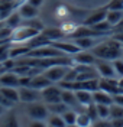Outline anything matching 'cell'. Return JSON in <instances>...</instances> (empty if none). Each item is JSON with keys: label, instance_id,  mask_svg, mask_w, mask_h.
<instances>
[{"label": "cell", "instance_id": "8fae6325", "mask_svg": "<svg viewBox=\"0 0 123 127\" xmlns=\"http://www.w3.org/2000/svg\"><path fill=\"white\" fill-rule=\"evenodd\" d=\"M74 64H82V65H94L97 58L91 51H80L73 58Z\"/></svg>", "mask_w": 123, "mask_h": 127}, {"label": "cell", "instance_id": "f546056e", "mask_svg": "<svg viewBox=\"0 0 123 127\" xmlns=\"http://www.w3.org/2000/svg\"><path fill=\"white\" fill-rule=\"evenodd\" d=\"M90 28H93L94 31H98V32H101V33H107V32L110 31L113 26L107 22L106 19L104 20H101V22H98V23H96V25H93V26H90Z\"/></svg>", "mask_w": 123, "mask_h": 127}, {"label": "cell", "instance_id": "1f68e13d", "mask_svg": "<svg viewBox=\"0 0 123 127\" xmlns=\"http://www.w3.org/2000/svg\"><path fill=\"white\" fill-rule=\"evenodd\" d=\"M12 32H13L12 28H9V26H6V25H3V26L0 28V42H7V40H10Z\"/></svg>", "mask_w": 123, "mask_h": 127}, {"label": "cell", "instance_id": "7dc6e473", "mask_svg": "<svg viewBox=\"0 0 123 127\" xmlns=\"http://www.w3.org/2000/svg\"><path fill=\"white\" fill-rule=\"evenodd\" d=\"M48 127H51V126H48Z\"/></svg>", "mask_w": 123, "mask_h": 127}, {"label": "cell", "instance_id": "9a60e30c", "mask_svg": "<svg viewBox=\"0 0 123 127\" xmlns=\"http://www.w3.org/2000/svg\"><path fill=\"white\" fill-rule=\"evenodd\" d=\"M93 103L94 104H104V105H112L113 104V95L101 91V90H96L93 93Z\"/></svg>", "mask_w": 123, "mask_h": 127}, {"label": "cell", "instance_id": "d6a6232c", "mask_svg": "<svg viewBox=\"0 0 123 127\" xmlns=\"http://www.w3.org/2000/svg\"><path fill=\"white\" fill-rule=\"evenodd\" d=\"M112 64H113V68L116 71V75L123 77V58H117L115 61H112Z\"/></svg>", "mask_w": 123, "mask_h": 127}, {"label": "cell", "instance_id": "b9f144b4", "mask_svg": "<svg viewBox=\"0 0 123 127\" xmlns=\"http://www.w3.org/2000/svg\"><path fill=\"white\" fill-rule=\"evenodd\" d=\"M113 39H116L117 42H120V43L123 45V32H119V33H116Z\"/></svg>", "mask_w": 123, "mask_h": 127}, {"label": "cell", "instance_id": "ac0fdd59", "mask_svg": "<svg viewBox=\"0 0 123 127\" xmlns=\"http://www.w3.org/2000/svg\"><path fill=\"white\" fill-rule=\"evenodd\" d=\"M74 93H75V97H77L78 104L82 105L84 108L93 103V93H90V91H85V90H77V91H74Z\"/></svg>", "mask_w": 123, "mask_h": 127}, {"label": "cell", "instance_id": "3957f363", "mask_svg": "<svg viewBox=\"0 0 123 127\" xmlns=\"http://www.w3.org/2000/svg\"><path fill=\"white\" fill-rule=\"evenodd\" d=\"M39 33L41 32L38 29H35L32 26H29V25H20L16 29H13L10 40L12 42H25V40H29L32 38H36Z\"/></svg>", "mask_w": 123, "mask_h": 127}, {"label": "cell", "instance_id": "8d00e7d4", "mask_svg": "<svg viewBox=\"0 0 123 127\" xmlns=\"http://www.w3.org/2000/svg\"><path fill=\"white\" fill-rule=\"evenodd\" d=\"M29 127H48V123L43 120H32L29 123Z\"/></svg>", "mask_w": 123, "mask_h": 127}, {"label": "cell", "instance_id": "d6986e66", "mask_svg": "<svg viewBox=\"0 0 123 127\" xmlns=\"http://www.w3.org/2000/svg\"><path fill=\"white\" fill-rule=\"evenodd\" d=\"M39 35H41L43 39H46L48 42L61 40L64 38V32L61 31V29H46V31H42Z\"/></svg>", "mask_w": 123, "mask_h": 127}, {"label": "cell", "instance_id": "6da1fadb", "mask_svg": "<svg viewBox=\"0 0 123 127\" xmlns=\"http://www.w3.org/2000/svg\"><path fill=\"white\" fill-rule=\"evenodd\" d=\"M90 51L96 55V58H98V59H106V61H115L117 58H122L123 56L122 43L117 42L116 39L98 43V45L91 48Z\"/></svg>", "mask_w": 123, "mask_h": 127}, {"label": "cell", "instance_id": "f6af8a7d", "mask_svg": "<svg viewBox=\"0 0 123 127\" xmlns=\"http://www.w3.org/2000/svg\"><path fill=\"white\" fill-rule=\"evenodd\" d=\"M67 127H78L77 124H70V126H67Z\"/></svg>", "mask_w": 123, "mask_h": 127}, {"label": "cell", "instance_id": "74e56055", "mask_svg": "<svg viewBox=\"0 0 123 127\" xmlns=\"http://www.w3.org/2000/svg\"><path fill=\"white\" fill-rule=\"evenodd\" d=\"M0 104H1V105H3L4 108H12V107H13V104H15V103H12L10 100H7L6 97H3V95L0 94Z\"/></svg>", "mask_w": 123, "mask_h": 127}, {"label": "cell", "instance_id": "2e32d148", "mask_svg": "<svg viewBox=\"0 0 123 127\" xmlns=\"http://www.w3.org/2000/svg\"><path fill=\"white\" fill-rule=\"evenodd\" d=\"M19 15L22 16V19H26V20H32L38 16V7H35L32 4H29L28 1L23 3L20 7H19Z\"/></svg>", "mask_w": 123, "mask_h": 127}, {"label": "cell", "instance_id": "60d3db41", "mask_svg": "<svg viewBox=\"0 0 123 127\" xmlns=\"http://www.w3.org/2000/svg\"><path fill=\"white\" fill-rule=\"evenodd\" d=\"M112 127H123V119L112 120Z\"/></svg>", "mask_w": 123, "mask_h": 127}, {"label": "cell", "instance_id": "7a4b0ae2", "mask_svg": "<svg viewBox=\"0 0 123 127\" xmlns=\"http://www.w3.org/2000/svg\"><path fill=\"white\" fill-rule=\"evenodd\" d=\"M65 54L61 52L59 49L52 46L51 43L48 45H42V46L33 48L28 52V58H36V59H48V58H58V56H64Z\"/></svg>", "mask_w": 123, "mask_h": 127}, {"label": "cell", "instance_id": "cb8c5ba5", "mask_svg": "<svg viewBox=\"0 0 123 127\" xmlns=\"http://www.w3.org/2000/svg\"><path fill=\"white\" fill-rule=\"evenodd\" d=\"M46 107H48V111L49 114H62L65 110H68L70 107L65 105V104L62 103V101H58V103H52V104H46Z\"/></svg>", "mask_w": 123, "mask_h": 127}, {"label": "cell", "instance_id": "bcb514c9", "mask_svg": "<svg viewBox=\"0 0 123 127\" xmlns=\"http://www.w3.org/2000/svg\"><path fill=\"white\" fill-rule=\"evenodd\" d=\"M122 51H123V45H122Z\"/></svg>", "mask_w": 123, "mask_h": 127}, {"label": "cell", "instance_id": "c3c4849f", "mask_svg": "<svg viewBox=\"0 0 123 127\" xmlns=\"http://www.w3.org/2000/svg\"><path fill=\"white\" fill-rule=\"evenodd\" d=\"M122 58H123V56H122Z\"/></svg>", "mask_w": 123, "mask_h": 127}, {"label": "cell", "instance_id": "30bf717a", "mask_svg": "<svg viewBox=\"0 0 123 127\" xmlns=\"http://www.w3.org/2000/svg\"><path fill=\"white\" fill-rule=\"evenodd\" d=\"M20 77L13 71H3L0 74V87H19Z\"/></svg>", "mask_w": 123, "mask_h": 127}, {"label": "cell", "instance_id": "7bdbcfd3", "mask_svg": "<svg viewBox=\"0 0 123 127\" xmlns=\"http://www.w3.org/2000/svg\"><path fill=\"white\" fill-rule=\"evenodd\" d=\"M117 84H119V90L123 91V77H119L117 78Z\"/></svg>", "mask_w": 123, "mask_h": 127}, {"label": "cell", "instance_id": "ab89813d", "mask_svg": "<svg viewBox=\"0 0 123 127\" xmlns=\"http://www.w3.org/2000/svg\"><path fill=\"white\" fill-rule=\"evenodd\" d=\"M29 4H32V6H35V7H41L42 4H43V1L45 0H26Z\"/></svg>", "mask_w": 123, "mask_h": 127}, {"label": "cell", "instance_id": "e0dca14e", "mask_svg": "<svg viewBox=\"0 0 123 127\" xmlns=\"http://www.w3.org/2000/svg\"><path fill=\"white\" fill-rule=\"evenodd\" d=\"M61 101L68 105L70 108H75V107H78L80 104L77 101V97H75V93H74L73 90H62L61 91Z\"/></svg>", "mask_w": 123, "mask_h": 127}, {"label": "cell", "instance_id": "836d02e7", "mask_svg": "<svg viewBox=\"0 0 123 127\" xmlns=\"http://www.w3.org/2000/svg\"><path fill=\"white\" fill-rule=\"evenodd\" d=\"M107 10H122L123 12V0H112L107 4Z\"/></svg>", "mask_w": 123, "mask_h": 127}, {"label": "cell", "instance_id": "4dcf8cb0", "mask_svg": "<svg viewBox=\"0 0 123 127\" xmlns=\"http://www.w3.org/2000/svg\"><path fill=\"white\" fill-rule=\"evenodd\" d=\"M96 105H97L98 119H110V105H104V104H96Z\"/></svg>", "mask_w": 123, "mask_h": 127}, {"label": "cell", "instance_id": "7c38bea8", "mask_svg": "<svg viewBox=\"0 0 123 127\" xmlns=\"http://www.w3.org/2000/svg\"><path fill=\"white\" fill-rule=\"evenodd\" d=\"M51 84H54V82H51V79H49L43 72H41V74H36V75H33L32 78H31V84H29V87L42 91L43 88H46L48 85H51Z\"/></svg>", "mask_w": 123, "mask_h": 127}, {"label": "cell", "instance_id": "e575fe53", "mask_svg": "<svg viewBox=\"0 0 123 127\" xmlns=\"http://www.w3.org/2000/svg\"><path fill=\"white\" fill-rule=\"evenodd\" d=\"M93 127H112V120L110 119H98L93 123Z\"/></svg>", "mask_w": 123, "mask_h": 127}, {"label": "cell", "instance_id": "ee69618b", "mask_svg": "<svg viewBox=\"0 0 123 127\" xmlns=\"http://www.w3.org/2000/svg\"><path fill=\"white\" fill-rule=\"evenodd\" d=\"M6 110H7V108H4V107H3V105L0 104V116H3V114L6 113Z\"/></svg>", "mask_w": 123, "mask_h": 127}, {"label": "cell", "instance_id": "7402d4cb", "mask_svg": "<svg viewBox=\"0 0 123 127\" xmlns=\"http://www.w3.org/2000/svg\"><path fill=\"white\" fill-rule=\"evenodd\" d=\"M122 19H123V12H122V10H107L106 20L112 25L113 28L120 23V22H122Z\"/></svg>", "mask_w": 123, "mask_h": 127}, {"label": "cell", "instance_id": "f1b7e54d", "mask_svg": "<svg viewBox=\"0 0 123 127\" xmlns=\"http://www.w3.org/2000/svg\"><path fill=\"white\" fill-rule=\"evenodd\" d=\"M117 119H123V107L113 103L110 105V120H117Z\"/></svg>", "mask_w": 123, "mask_h": 127}, {"label": "cell", "instance_id": "d590c367", "mask_svg": "<svg viewBox=\"0 0 123 127\" xmlns=\"http://www.w3.org/2000/svg\"><path fill=\"white\" fill-rule=\"evenodd\" d=\"M4 127H19V123H17V119L15 114H12V116H9L7 121H6V126Z\"/></svg>", "mask_w": 123, "mask_h": 127}, {"label": "cell", "instance_id": "8992f818", "mask_svg": "<svg viewBox=\"0 0 123 127\" xmlns=\"http://www.w3.org/2000/svg\"><path fill=\"white\" fill-rule=\"evenodd\" d=\"M94 68H96V71H97L100 78H117L112 61L98 59L97 58V61H96V64H94Z\"/></svg>", "mask_w": 123, "mask_h": 127}, {"label": "cell", "instance_id": "f35d334b", "mask_svg": "<svg viewBox=\"0 0 123 127\" xmlns=\"http://www.w3.org/2000/svg\"><path fill=\"white\" fill-rule=\"evenodd\" d=\"M113 103L119 104L123 107V93H117L116 95H113Z\"/></svg>", "mask_w": 123, "mask_h": 127}, {"label": "cell", "instance_id": "603a6c76", "mask_svg": "<svg viewBox=\"0 0 123 127\" xmlns=\"http://www.w3.org/2000/svg\"><path fill=\"white\" fill-rule=\"evenodd\" d=\"M93 120L91 117L85 113V111L82 110L80 113H77V120H75V124L78 127H93Z\"/></svg>", "mask_w": 123, "mask_h": 127}, {"label": "cell", "instance_id": "5b68a950", "mask_svg": "<svg viewBox=\"0 0 123 127\" xmlns=\"http://www.w3.org/2000/svg\"><path fill=\"white\" fill-rule=\"evenodd\" d=\"M26 114L31 117V120H43L46 121V119L49 117V111L46 104L42 103H29V105L26 107Z\"/></svg>", "mask_w": 123, "mask_h": 127}, {"label": "cell", "instance_id": "52a82bcc", "mask_svg": "<svg viewBox=\"0 0 123 127\" xmlns=\"http://www.w3.org/2000/svg\"><path fill=\"white\" fill-rule=\"evenodd\" d=\"M61 91H62V88L59 85L51 84L41 91V98L45 101V104L58 103V101H61Z\"/></svg>", "mask_w": 123, "mask_h": 127}, {"label": "cell", "instance_id": "ba28073f", "mask_svg": "<svg viewBox=\"0 0 123 127\" xmlns=\"http://www.w3.org/2000/svg\"><path fill=\"white\" fill-rule=\"evenodd\" d=\"M41 100V91L32 87H19V101L22 103H35Z\"/></svg>", "mask_w": 123, "mask_h": 127}, {"label": "cell", "instance_id": "5bb4252c", "mask_svg": "<svg viewBox=\"0 0 123 127\" xmlns=\"http://www.w3.org/2000/svg\"><path fill=\"white\" fill-rule=\"evenodd\" d=\"M106 15H107V7L98 9V10H96V12H93V13L82 22V25H84V26H93V25H96V23H98V22H101V20H104V19H106Z\"/></svg>", "mask_w": 123, "mask_h": 127}, {"label": "cell", "instance_id": "4316f807", "mask_svg": "<svg viewBox=\"0 0 123 127\" xmlns=\"http://www.w3.org/2000/svg\"><path fill=\"white\" fill-rule=\"evenodd\" d=\"M10 49L12 46L7 42H0V64H3L10 58Z\"/></svg>", "mask_w": 123, "mask_h": 127}, {"label": "cell", "instance_id": "277c9868", "mask_svg": "<svg viewBox=\"0 0 123 127\" xmlns=\"http://www.w3.org/2000/svg\"><path fill=\"white\" fill-rule=\"evenodd\" d=\"M71 66L67 65V64H55V65H51L48 68H45L43 74L51 79V82H59V81L64 79V77H65V74L68 72Z\"/></svg>", "mask_w": 123, "mask_h": 127}, {"label": "cell", "instance_id": "d4e9b609", "mask_svg": "<svg viewBox=\"0 0 123 127\" xmlns=\"http://www.w3.org/2000/svg\"><path fill=\"white\" fill-rule=\"evenodd\" d=\"M46 123L51 127H67L62 116H59V114H49V117L46 119Z\"/></svg>", "mask_w": 123, "mask_h": 127}, {"label": "cell", "instance_id": "ffe728a7", "mask_svg": "<svg viewBox=\"0 0 123 127\" xmlns=\"http://www.w3.org/2000/svg\"><path fill=\"white\" fill-rule=\"evenodd\" d=\"M0 94L10 100L12 103H17L19 101V90L15 87H0Z\"/></svg>", "mask_w": 123, "mask_h": 127}, {"label": "cell", "instance_id": "44dd1931", "mask_svg": "<svg viewBox=\"0 0 123 127\" xmlns=\"http://www.w3.org/2000/svg\"><path fill=\"white\" fill-rule=\"evenodd\" d=\"M74 43H75L77 46L80 48L81 51H88V49H91L93 46H96V42H94V39H93V38H90V36L75 38Z\"/></svg>", "mask_w": 123, "mask_h": 127}, {"label": "cell", "instance_id": "4fadbf2b", "mask_svg": "<svg viewBox=\"0 0 123 127\" xmlns=\"http://www.w3.org/2000/svg\"><path fill=\"white\" fill-rule=\"evenodd\" d=\"M51 45L52 46H55L57 49H59L61 52H64V54H70V55H75L77 52H80L81 49L77 46L75 43H71V42H61V40H54V42H51Z\"/></svg>", "mask_w": 123, "mask_h": 127}, {"label": "cell", "instance_id": "9c48e42d", "mask_svg": "<svg viewBox=\"0 0 123 127\" xmlns=\"http://www.w3.org/2000/svg\"><path fill=\"white\" fill-rule=\"evenodd\" d=\"M98 90L106 91L112 95H116L117 93H120L117 78H100L98 79Z\"/></svg>", "mask_w": 123, "mask_h": 127}, {"label": "cell", "instance_id": "484cf974", "mask_svg": "<svg viewBox=\"0 0 123 127\" xmlns=\"http://www.w3.org/2000/svg\"><path fill=\"white\" fill-rule=\"evenodd\" d=\"M20 22H22V16L19 15V12L10 13V15L6 17V26L12 28V29H16L17 26H20Z\"/></svg>", "mask_w": 123, "mask_h": 127}, {"label": "cell", "instance_id": "83f0119b", "mask_svg": "<svg viewBox=\"0 0 123 127\" xmlns=\"http://www.w3.org/2000/svg\"><path fill=\"white\" fill-rule=\"evenodd\" d=\"M61 116H62V119H64V121H65L67 126H70V124H75L77 113L74 111V108H68V110H65Z\"/></svg>", "mask_w": 123, "mask_h": 127}]
</instances>
